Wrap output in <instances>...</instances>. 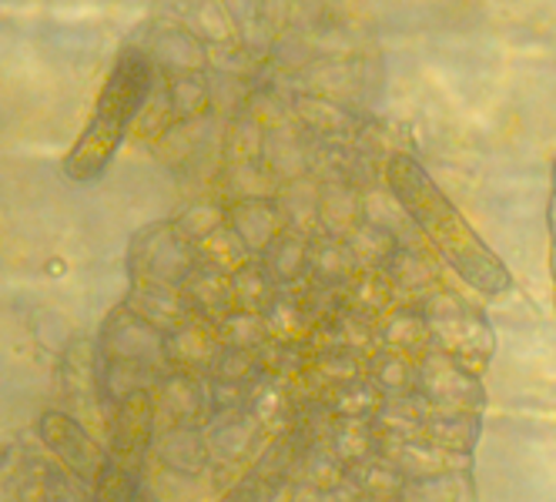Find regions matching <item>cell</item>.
I'll use <instances>...</instances> for the list:
<instances>
[{"label":"cell","mask_w":556,"mask_h":502,"mask_svg":"<svg viewBox=\"0 0 556 502\" xmlns=\"http://www.w3.org/2000/svg\"><path fill=\"white\" fill-rule=\"evenodd\" d=\"M386 181L392 188L409 218L422 228V235L432 242V248L443 255V261L453 272L483 295H503L509 292L513 279L506 265L486 248V242L476 235L472 224L456 211V205L443 195V188L429 178V171L409 158V154H392Z\"/></svg>","instance_id":"obj_1"},{"label":"cell","mask_w":556,"mask_h":502,"mask_svg":"<svg viewBox=\"0 0 556 502\" xmlns=\"http://www.w3.org/2000/svg\"><path fill=\"white\" fill-rule=\"evenodd\" d=\"M37 433H41L45 446L64 462V466L77 476L94 486V479L104 469V449L77 426V422L64 412H45L41 422H37Z\"/></svg>","instance_id":"obj_4"},{"label":"cell","mask_w":556,"mask_h":502,"mask_svg":"<svg viewBox=\"0 0 556 502\" xmlns=\"http://www.w3.org/2000/svg\"><path fill=\"white\" fill-rule=\"evenodd\" d=\"M151 429H154L151 396L131 392L111 419V442L104 455V469L94 479L88 502H135L141 476H144Z\"/></svg>","instance_id":"obj_3"},{"label":"cell","mask_w":556,"mask_h":502,"mask_svg":"<svg viewBox=\"0 0 556 502\" xmlns=\"http://www.w3.org/2000/svg\"><path fill=\"white\" fill-rule=\"evenodd\" d=\"M151 91V64L144 54L138 51H125L117 57L114 70L108 74V81L94 101V111L91 118L77 138V144L67 151L64 158V175L77 184H88V181H98L111 158L122 147L131 121L138 107L144 104Z\"/></svg>","instance_id":"obj_2"},{"label":"cell","mask_w":556,"mask_h":502,"mask_svg":"<svg viewBox=\"0 0 556 502\" xmlns=\"http://www.w3.org/2000/svg\"><path fill=\"white\" fill-rule=\"evenodd\" d=\"M8 455H11V449H8L4 442H0V466H4V462H8Z\"/></svg>","instance_id":"obj_5"}]
</instances>
